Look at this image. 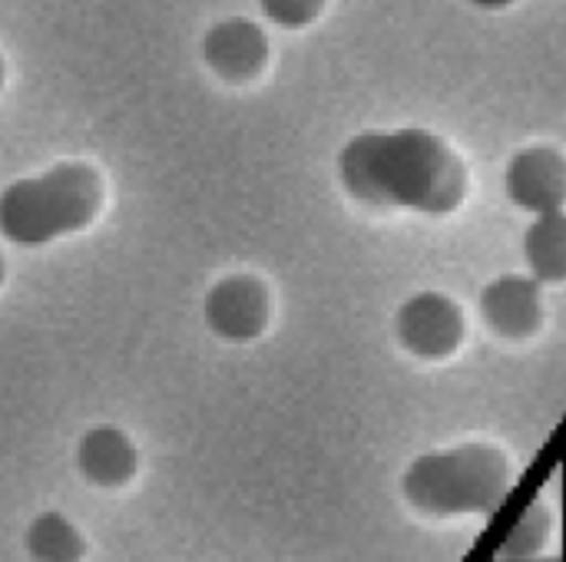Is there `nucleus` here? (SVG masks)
I'll return each instance as SVG.
<instances>
[{
    "label": "nucleus",
    "instance_id": "f257e3e1",
    "mask_svg": "<svg viewBox=\"0 0 566 562\" xmlns=\"http://www.w3.org/2000/svg\"><path fill=\"white\" fill-rule=\"evenodd\" d=\"M348 195L378 209L451 215L468 195V172L448 142L428 129H368L338 152Z\"/></svg>",
    "mask_w": 566,
    "mask_h": 562
},
{
    "label": "nucleus",
    "instance_id": "f03ea898",
    "mask_svg": "<svg viewBox=\"0 0 566 562\" xmlns=\"http://www.w3.org/2000/svg\"><path fill=\"white\" fill-rule=\"evenodd\" d=\"M514 487L511 460L491 444H461L418 457L405 477L401 494L408 507L428 520H464L494 513Z\"/></svg>",
    "mask_w": 566,
    "mask_h": 562
},
{
    "label": "nucleus",
    "instance_id": "7ed1b4c3",
    "mask_svg": "<svg viewBox=\"0 0 566 562\" xmlns=\"http://www.w3.org/2000/svg\"><path fill=\"white\" fill-rule=\"evenodd\" d=\"M99 205V179L83 162H60L33 179L0 189V235L20 248H40L83 229Z\"/></svg>",
    "mask_w": 566,
    "mask_h": 562
},
{
    "label": "nucleus",
    "instance_id": "20e7f679",
    "mask_svg": "<svg viewBox=\"0 0 566 562\" xmlns=\"http://www.w3.org/2000/svg\"><path fill=\"white\" fill-rule=\"evenodd\" d=\"M395 335L408 354L424 361H444L464 341V315L448 295L421 291L398 308Z\"/></svg>",
    "mask_w": 566,
    "mask_h": 562
},
{
    "label": "nucleus",
    "instance_id": "39448f33",
    "mask_svg": "<svg viewBox=\"0 0 566 562\" xmlns=\"http://www.w3.org/2000/svg\"><path fill=\"white\" fill-rule=\"evenodd\" d=\"M507 199L531 215L557 212L566 205V159L557 149H521L504 172Z\"/></svg>",
    "mask_w": 566,
    "mask_h": 562
},
{
    "label": "nucleus",
    "instance_id": "423d86ee",
    "mask_svg": "<svg viewBox=\"0 0 566 562\" xmlns=\"http://www.w3.org/2000/svg\"><path fill=\"white\" fill-rule=\"evenodd\" d=\"M202 318L209 331L226 341H252L269 321L265 288L249 275H229L209 288L202 301Z\"/></svg>",
    "mask_w": 566,
    "mask_h": 562
},
{
    "label": "nucleus",
    "instance_id": "0eeeda50",
    "mask_svg": "<svg viewBox=\"0 0 566 562\" xmlns=\"http://www.w3.org/2000/svg\"><path fill=\"white\" fill-rule=\"evenodd\" d=\"M481 315L501 338H531L544 321V291L534 275H501L481 291Z\"/></svg>",
    "mask_w": 566,
    "mask_h": 562
},
{
    "label": "nucleus",
    "instance_id": "6e6552de",
    "mask_svg": "<svg viewBox=\"0 0 566 562\" xmlns=\"http://www.w3.org/2000/svg\"><path fill=\"white\" fill-rule=\"evenodd\" d=\"M202 56L219 76L245 79V76L259 73V66L265 63L269 40L259 23L229 17V20H219L216 26H209V33L202 36Z\"/></svg>",
    "mask_w": 566,
    "mask_h": 562
},
{
    "label": "nucleus",
    "instance_id": "1a4fd4ad",
    "mask_svg": "<svg viewBox=\"0 0 566 562\" xmlns=\"http://www.w3.org/2000/svg\"><path fill=\"white\" fill-rule=\"evenodd\" d=\"M76 467L96 487H119L136 470V450L116 427H93L76 444Z\"/></svg>",
    "mask_w": 566,
    "mask_h": 562
},
{
    "label": "nucleus",
    "instance_id": "9d476101",
    "mask_svg": "<svg viewBox=\"0 0 566 562\" xmlns=\"http://www.w3.org/2000/svg\"><path fill=\"white\" fill-rule=\"evenodd\" d=\"M524 262L541 285L566 282V212L534 215L531 229L524 232Z\"/></svg>",
    "mask_w": 566,
    "mask_h": 562
},
{
    "label": "nucleus",
    "instance_id": "9b49d317",
    "mask_svg": "<svg viewBox=\"0 0 566 562\" xmlns=\"http://www.w3.org/2000/svg\"><path fill=\"white\" fill-rule=\"evenodd\" d=\"M23 547L36 562H76L83 556V540L73 530L70 520H63L60 513H40L27 533H23Z\"/></svg>",
    "mask_w": 566,
    "mask_h": 562
},
{
    "label": "nucleus",
    "instance_id": "f8f14e48",
    "mask_svg": "<svg viewBox=\"0 0 566 562\" xmlns=\"http://www.w3.org/2000/svg\"><path fill=\"white\" fill-rule=\"evenodd\" d=\"M551 537H554V517H551V510L544 503H531L511 523V530H507V537L501 543V560H537L547 550Z\"/></svg>",
    "mask_w": 566,
    "mask_h": 562
},
{
    "label": "nucleus",
    "instance_id": "ddd939ff",
    "mask_svg": "<svg viewBox=\"0 0 566 562\" xmlns=\"http://www.w3.org/2000/svg\"><path fill=\"white\" fill-rule=\"evenodd\" d=\"M322 3H325V0H259V10H262L272 23L295 30V26L312 23V20L318 17Z\"/></svg>",
    "mask_w": 566,
    "mask_h": 562
},
{
    "label": "nucleus",
    "instance_id": "4468645a",
    "mask_svg": "<svg viewBox=\"0 0 566 562\" xmlns=\"http://www.w3.org/2000/svg\"><path fill=\"white\" fill-rule=\"evenodd\" d=\"M468 3H474L478 10H504V7H511L514 0H468Z\"/></svg>",
    "mask_w": 566,
    "mask_h": 562
},
{
    "label": "nucleus",
    "instance_id": "2eb2a0df",
    "mask_svg": "<svg viewBox=\"0 0 566 562\" xmlns=\"http://www.w3.org/2000/svg\"><path fill=\"white\" fill-rule=\"evenodd\" d=\"M0 79H3V63H0Z\"/></svg>",
    "mask_w": 566,
    "mask_h": 562
},
{
    "label": "nucleus",
    "instance_id": "dca6fc26",
    "mask_svg": "<svg viewBox=\"0 0 566 562\" xmlns=\"http://www.w3.org/2000/svg\"><path fill=\"white\" fill-rule=\"evenodd\" d=\"M0 272H3V265H0Z\"/></svg>",
    "mask_w": 566,
    "mask_h": 562
}]
</instances>
